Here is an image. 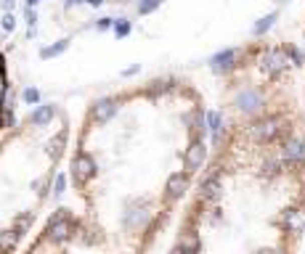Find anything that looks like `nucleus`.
I'll return each mask as SVG.
<instances>
[{"label":"nucleus","instance_id":"obj_1","mask_svg":"<svg viewBox=\"0 0 305 254\" xmlns=\"http://www.w3.org/2000/svg\"><path fill=\"white\" fill-rule=\"evenodd\" d=\"M210 143L175 220L173 251L305 249V61L273 37L220 59Z\"/></svg>","mask_w":305,"mask_h":254},{"label":"nucleus","instance_id":"obj_2","mask_svg":"<svg viewBox=\"0 0 305 254\" xmlns=\"http://www.w3.org/2000/svg\"><path fill=\"white\" fill-rule=\"evenodd\" d=\"M210 143V106L181 74L125 85L85 109L69 140V191L96 251L160 246L186 204Z\"/></svg>","mask_w":305,"mask_h":254},{"label":"nucleus","instance_id":"obj_3","mask_svg":"<svg viewBox=\"0 0 305 254\" xmlns=\"http://www.w3.org/2000/svg\"><path fill=\"white\" fill-rule=\"evenodd\" d=\"M69 114L43 103L0 138V251H22L43 220L69 154Z\"/></svg>","mask_w":305,"mask_h":254},{"label":"nucleus","instance_id":"obj_4","mask_svg":"<svg viewBox=\"0 0 305 254\" xmlns=\"http://www.w3.org/2000/svg\"><path fill=\"white\" fill-rule=\"evenodd\" d=\"M24 251H96V241L80 209L56 206L43 220L40 230L24 243Z\"/></svg>","mask_w":305,"mask_h":254},{"label":"nucleus","instance_id":"obj_5","mask_svg":"<svg viewBox=\"0 0 305 254\" xmlns=\"http://www.w3.org/2000/svg\"><path fill=\"white\" fill-rule=\"evenodd\" d=\"M302 61H305V56H302Z\"/></svg>","mask_w":305,"mask_h":254}]
</instances>
